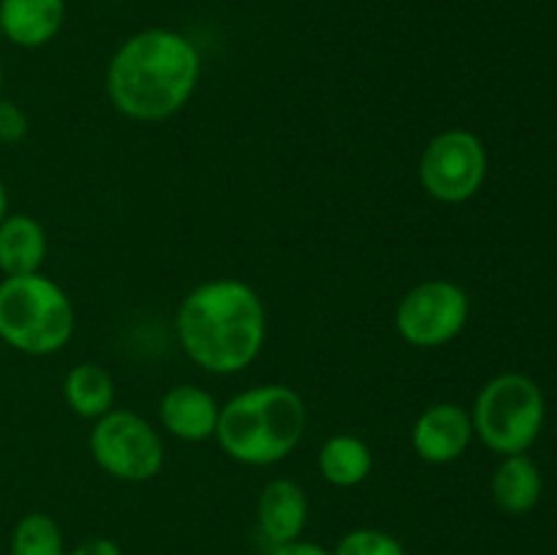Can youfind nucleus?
<instances>
[{"mask_svg": "<svg viewBox=\"0 0 557 555\" xmlns=\"http://www.w3.org/2000/svg\"><path fill=\"white\" fill-rule=\"evenodd\" d=\"M201 79V52L174 27H145L114 49L107 96L134 123H163L183 112Z\"/></svg>", "mask_w": 557, "mask_h": 555, "instance_id": "nucleus-1", "label": "nucleus"}, {"mask_svg": "<svg viewBox=\"0 0 557 555\" xmlns=\"http://www.w3.org/2000/svg\"><path fill=\"white\" fill-rule=\"evenodd\" d=\"M185 357L212 375H237L267 343L261 294L239 278H212L190 288L174 316Z\"/></svg>", "mask_w": 557, "mask_h": 555, "instance_id": "nucleus-2", "label": "nucleus"}, {"mask_svg": "<svg viewBox=\"0 0 557 555\" xmlns=\"http://www.w3.org/2000/svg\"><path fill=\"white\" fill-rule=\"evenodd\" d=\"M305 430V397L288 384H259L223 403L215 441L239 466L267 468L292 457Z\"/></svg>", "mask_w": 557, "mask_h": 555, "instance_id": "nucleus-3", "label": "nucleus"}, {"mask_svg": "<svg viewBox=\"0 0 557 555\" xmlns=\"http://www.w3.org/2000/svg\"><path fill=\"white\" fill-rule=\"evenodd\" d=\"M76 330L74 303L44 272L0 281V341L27 357L63 351Z\"/></svg>", "mask_w": 557, "mask_h": 555, "instance_id": "nucleus-4", "label": "nucleus"}, {"mask_svg": "<svg viewBox=\"0 0 557 555\" xmlns=\"http://www.w3.org/2000/svg\"><path fill=\"white\" fill-rule=\"evenodd\" d=\"M542 386L525 373H500L479 390L473 403V435L495 455H522L544 428Z\"/></svg>", "mask_w": 557, "mask_h": 555, "instance_id": "nucleus-5", "label": "nucleus"}, {"mask_svg": "<svg viewBox=\"0 0 557 555\" xmlns=\"http://www.w3.org/2000/svg\"><path fill=\"white\" fill-rule=\"evenodd\" d=\"M87 446L92 462L117 482H150L166 462L161 430L131 408H112L96 419Z\"/></svg>", "mask_w": 557, "mask_h": 555, "instance_id": "nucleus-6", "label": "nucleus"}, {"mask_svg": "<svg viewBox=\"0 0 557 555\" xmlns=\"http://www.w3.org/2000/svg\"><path fill=\"white\" fill-rule=\"evenodd\" d=\"M487 177V147L473 131L435 134L419 158V185L441 205H462L482 190Z\"/></svg>", "mask_w": 557, "mask_h": 555, "instance_id": "nucleus-7", "label": "nucleus"}, {"mask_svg": "<svg viewBox=\"0 0 557 555\" xmlns=\"http://www.w3.org/2000/svg\"><path fill=\"white\" fill-rule=\"evenodd\" d=\"M471 319V297L446 278L417 283L395 310V330L408 346L441 348L462 335Z\"/></svg>", "mask_w": 557, "mask_h": 555, "instance_id": "nucleus-8", "label": "nucleus"}, {"mask_svg": "<svg viewBox=\"0 0 557 555\" xmlns=\"http://www.w3.org/2000/svg\"><path fill=\"white\" fill-rule=\"evenodd\" d=\"M473 441V419L460 403H433L411 428V446L419 460L430 466H449L460 460Z\"/></svg>", "mask_w": 557, "mask_h": 555, "instance_id": "nucleus-9", "label": "nucleus"}, {"mask_svg": "<svg viewBox=\"0 0 557 555\" xmlns=\"http://www.w3.org/2000/svg\"><path fill=\"white\" fill-rule=\"evenodd\" d=\"M218 417H221V403L199 384H174L158 403L161 430L185 444L215 439Z\"/></svg>", "mask_w": 557, "mask_h": 555, "instance_id": "nucleus-10", "label": "nucleus"}, {"mask_svg": "<svg viewBox=\"0 0 557 555\" xmlns=\"http://www.w3.org/2000/svg\"><path fill=\"white\" fill-rule=\"evenodd\" d=\"M308 493L294 479H270L264 484V490L259 493L256 520H259L261 536L272 544V550L302 539L305 526H308Z\"/></svg>", "mask_w": 557, "mask_h": 555, "instance_id": "nucleus-11", "label": "nucleus"}, {"mask_svg": "<svg viewBox=\"0 0 557 555\" xmlns=\"http://www.w3.org/2000/svg\"><path fill=\"white\" fill-rule=\"evenodd\" d=\"M63 25L65 0H0V36L14 47H47Z\"/></svg>", "mask_w": 557, "mask_h": 555, "instance_id": "nucleus-12", "label": "nucleus"}, {"mask_svg": "<svg viewBox=\"0 0 557 555\" xmlns=\"http://www.w3.org/2000/svg\"><path fill=\"white\" fill-rule=\"evenodd\" d=\"M47 248V232L27 212H9L0 221V272L5 278L41 272Z\"/></svg>", "mask_w": 557, "mask_h": 555, "instance_id": "nucleus-13", "label": "nucleus"}, {"mask_svg": "<svg viewBox=\"0 0 557 555\" xmlns=\"http://www.w3.org/2000/svg\"><path fill=\"white\" fill-rule=\"evenodd\" d=\"M542 471L536 462L522 452V455L500 457L498 468L490 479L493 501L506 515H525L542 498Z\"/></svg>", "mask_w": 557, "mask_h": 555, "instance_id": "nucleus-14", "label": "nucleus"}, {"mask_svg": "<svg viewBox=\"0 0 557 555\" xmlns=\"http://www.w3.org/2000/svg\"><path fill=\"white\" fill-rule=\"evenodd\" d=\"M319 473L332 488H359L373 471V449L364 439L354 433H335L321 444Z\"/></svg>", "mask_w": 557, "mask_h": 555, "instance_id": "nucleus-15", "label": "nucleus"}, {"mask_svg": "<svg viewBox=\"0 0 557 555\" xmlns=\"http://www.w3.org/2000/svg\"><path fill=\"white\" fill-rule=\"evenodd\" d=\"M114 379L103 365L82 362L65 373L63 379V400L79 419H101L103 414L114 408Z\"/></svg>", "mask_w": 557, "mask_h": 555, "instance_id": "nucleus-16", "label": "nucleus"}, {"mask_svg": "<svg viewBox=\"0 0 557 555\" xmlns=\"http://www.w3.org/2000/svg\"><path fill=\"white\" fill-rule=\"evenodd\" d=\"M11 555H65L60 522L47 511H30L11 531Z\"/></svg>", "mask_w": 557, "mask_h": 555, "instance_id": "nucleus-17", "label": "nucleus"}, {"mask_svg": "<svg viewBox=\"0 0 557 555\" xmlns=\"http://www.w3.org/2000/svg\"><path fill=\"white\" fill-rule=\"evenodd\" d=\"M332 555H408L397 536L381 528H354L335 544Z\"/></svg>", "mask_w": 557, "mask_h": 555, "instance_id": "nucleus-18", "label": "nucleus"}, {"mask_svg": "<svg viewBox=\"0 0 557 555\" xmlns=\"http://www.w3.org/2000/svg\"><path fill=\"white\" fill-rule=\"evenodd\" d=\"M27 131H30V120H27L25 109L0 96V145H20Z\"/></svg>", "mask_w": 557, "mask_h": 555, "instance_id": "nucleus-19", "label": "nucleus"}, {"mask_svg": "<svg viewBox=\"0 0 557 555\" xmlns=\"http://www.w3.org/2000/svg\"><path fill=\"white\" fill-rule=\"evenodd\" d=\"M65 555H123V550H120V544L114 542V539L96 536V539H87V542L76 544V547Z\"/></svg>", "mask_w": 557, "mask_h": 555, "instance_id": "nucleus-20", "label": "nucleus"}, {"mask_svg": "<svg viewBox=\"0 0 557 555\" xmlns=\"http://www.w3.org/2000/svg\"><path fill=\"white\" fill-rule=\"evenodd\" d=\"M272 555H332V550L321 547L315 542H305V539H297V542L281 544V547L272 550Z\"/></svg>", "mask_w": 557, "mask_h": 555, "instance_id": "nucleus-21", "label": "nucleus"}, {"mask_svg": "<svg viewBox=\"0 0 557 555\" xmlns=\"http://www.w3.org/2000/svg\"><path fill=\"white\" fill-rule=\"evenodd\" d=\"M9 215V188H5V180L3 174H0V221Z\"/></svg>", "mask_w": 557, "mask_h": 555, "instance_id": "nucleus-22", "label": "nucleus"}, {"mask_svg": "<svg viewBox=\"0 0 557 555\" xmlns=\"http://www.w3.org/2000/svg\"><path fill=\"white\" fill-rule=\"evenodd\" d=\"M0 96H3V65H0Z\"/></svg>", "mask_w": 557, "mask_h": 555, "instance_id": "nucleus-23", "label": "nucleus"}]
</instances>
